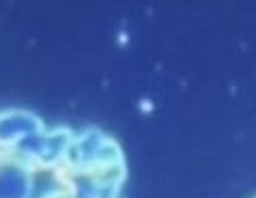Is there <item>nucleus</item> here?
Wrapping results in <instances>:
<instances>
[{
  "instance_id": "nucleus-1",
  "label": "nucleus",
  "mask_w": 256,
  "mask_h": 198,
  "mask_svg": "<svg viewBox=\"0 0 256 198\" xmlns=\"http://www.w3.org/2000/svg\"><path fill=\"white\" fill-rule=\"evenodd\" d=\"M62 166L69 172H90L125 166V160L123 151L114 140L108 138L104 132L90 127V130L82 132L80 136H74L65 160H62Z\"/></svg>"
},
{
  "instance_id": "nucleus-2",
  "label": "nucleus",
  "mask_w": 256,
  "mask_h": 198,
  "mask_svg": "<svg viewBox=\"0 0 256 198\" xmlns=\"http://www.w3.org/2000/svg\"><path fill=\"white\" fill-rule=\"evenodd\" d=\"M71 140H74V132L67 127H54L50 132L44 130L22 140L13 148V158L24 162L30 170L32 168H56L65 160Z\"/></svg>"
},
{
  "instance_id": "nucleus-3",
  "label": "nucleus",
  "mask_w": 256,
  "mask_h": 198,
  "mask_svg": "<svg viewBox=\"0 0 256 198\" xmlns=\"http://www.w3.org/2000/svg\"><path fill=\"white\" fill-rule=\"evenodd\" d=\"M62 181L76 198H116L125 181V166L90 172H62Z\"/></svg>"
},
{
  "instance_id": "nucleus-5",
  "label": "nucleus",
  "mask_w": 256,
  "mask_h": 198,
  "mask_svg": "<svg viewBox=\"0 0 256 198\" xmlns=\"http://www.w3.org/2000/svg\"><path fill=\"white\" fill-rule=\"evenodd\" d=\"M34 190L32 170L18 158L0 155V198H30Z\"/></svg>"
},
{
  "instance_id": "nucleus-4",
  "label": "nucleus",
  "mask_w": 256,
  "mask_h": 198,
  "mask_svg": "<svg viewBox=\"0 0 256 198\" xmlns=\"http://www.w3.org/2000/svg\"><path fill=\"white\" fill-rule=\"evenodd\" d=\"M44 121L28 110L0 112V148H16L32 134L44 132Z\"/></svg>"
},
{
  "instance_id": "nucleus-6",
  "label": "nucleus",
  "mask_w": 256,
  "mask_h": 198,
  "mask_svg": "<svg viewBox=\"0 0 256 198\" xmlns=\"http://www.w3.org/2000/svg\"><path fill=\"white\" fill-rule=\"evenodd\" d=\"M44 198H76L69 190H60V192H52V194H46Z\"/></svg>"
}]
</instances>
